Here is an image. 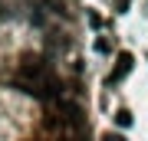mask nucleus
Wrapping results in <instances>:
<instances>
[{
  "label": "nucleus",
  "instance_id": "nucleus-1",
  "mask_svg": "<svg viewBox=\"0 0 148 141\" xmlns=\"http://www.w3.org/2000/svg\"><path fill=\"white\" fill-rule=\"evenodd\" d=\"M132 63H135L132 52H119V63H115V69L109 72V85H112V82H122V79L132 72Z\"/></svg>",
  "mask_w": 148,
  "mask_h": 141
},
{
  "label": "nucleus",
  "instance_id": "nucleus-2",
  "mask_svg": "<svg viewBox=\"0 0 148 141\" xmlns=\"http://www.w3.org/2000/svg\"><path fill=\"white\" fill-rule=\"evenodd\" d=\"M115 121H119V125H122V128H128V125H132V115H128V112H125V108H122V112H119V115H115Z\"/></svg>",
  "mask_w": 148,
  "mask_h": 141
},
{
  "label": "nucleus",
  "instance_id": "nucleus-3",
  "mask_svg": "<svg viewBox=\"0 0 148 141\" xmlns=\"http://www.w3.org/2000/svg\"><path fill=\"white\" fill-rule=\"evenodd\" d=\"M102 141H125V135H112V131H109V135L102 138Z\"/></svg>",
  "mask_w": 148,
  "mask_h": 141
}]
</instances>
